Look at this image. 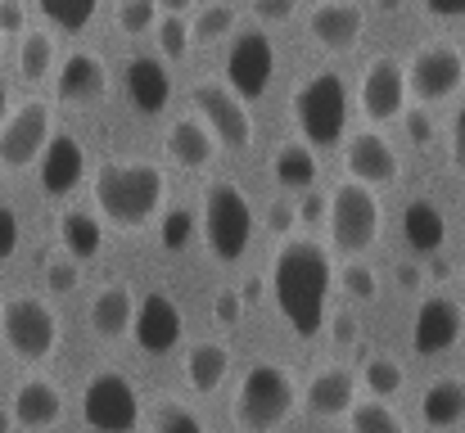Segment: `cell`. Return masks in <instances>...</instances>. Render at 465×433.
I'll return each mask as SVG.
<instances>
[{"label":"cell","mask_w":465,"mask_h":433,"mask_svg":"<svg viewBox=\"0 0 465 433\" xmlns=\"http://www.w3.org/2000/svg\"><path fill=\"white\" fill-rule=\"evenodd\" d=\"M136 343L150 352V357H167V352H176L181 348V339H185V316H181V307H176V298L172 293H163V289H150L145 298H141V307H136Z\"/></svg>","instance_id":"cell-14"},{"label":"cell","mask_w":465,"mask_h":433,"mask_svg":"<svg viewBox=\"0 0 465 433\" xmlns=\"http://www.w3.org/2000/svg\"><path fill=\"white\" fill-rule=\"evenodd\" d=\"M452 162L465 167V104L457 109V118H452Z\"/></svg>","instance_id":"cell-47"},{"label":"cell","mask_w":465,"mask_h":433,"mask_svg":"<svg viewBox=\"0 0 465 433\" xmlns=\"http://www.w3.org/2000/svg\"><path fill=\"white\" fill-rule=\"evenodd\" d=\"M190 235H194V217H190V208H167V212H163V226H158L163 249H185Z\"/></svg>","instance_id":"cell-39"},{"label":"cell","mask_w":465,"mask_h":433,"mask_svg":"<svg viewBox=\"0 0 465 433\" xmlns=\"http://www.w3.org/2000/svg\"><path fill=\"white\" fill-rule=\"evenodd\" d=\"M36 162H41V190L50 199H64V194H73L86 181V149L68 132H54Z\"/></svg>","instance_id":"cell-16"},{"label":"cell","mask_w":465,"mask_h":433,"mask_svg":"<svg viewBox=\"0 0 465 433\" xmlns=\"http://www.w3.org/2000/svg\"><path fill=\"white\" fill-rule=\"evenodd\" d=\"M339 280H343V289L357 298V302H371L375 293H380V276L361 262V258H352V262H343V271H339Z\"/></svg>","instance_id":"cell-38"},{"label":"cell","mask_w":465,"mask_h":433,"mask_svg":"<svg viewBox=\"0 0 465 433\" xmlns=\"http://www.w3.org/2000/svg\"><path fill=\"white\" fill-rule=\"evenodd\" d=\"M272 172H276L281 185H290V190H308L312 181H316V153H312L308 144L285 141L281 149H276V158H272Z\"/></svg>","instance_id":"cell-30"},{"label":"cell","mask_w":465,"mask_h":433,"mask_svg":"<svg viewBox=\"0 0 465 433\" xmlns=\"http://www.w3.org/2000/svg\"><path fill=\"white\" fill-rule=\"evenodd\" d=\"M253 14L258 18H290L294 14V0H253Z\"/></svg>","instance_id":"cell-46"},{"label":"cell","mask_w":465,"mask_h":433,"mask_svg":"<svg viewBox=\"0 0 465 433\" xmlns=\"http://www.w3.org/2000/svg\"><path fill=\"white\" fill-rule=\"evenodd\" d=\"M240 311H244V298H240V289H222V293H217V302H213V316H217V325H235V320H240Z\"/></svg>","instance_id":"cell-42"},{"label":"cell","mask_w":465,"mask_h":433,"mask_svg":"<svg viewBox=\"0 0 465 433\" xmlns=\"http://www.w3.org/2000/svg\"><path fill=\"white\" fill-rule=\"evenodd\" d=\"M299 402V389H294V375L276 361H258L244 370L240 389H235V402H231V416L244 433H272L276 425L290 420Z\"/></svg>","instance_id":"cell-4"},{"label":"cell","mask_w":465,"mask_h":433,"mask_svg":"<svg viewBox=\"0 0 465 433\" xmlns=\"http://www.w3.org/2000/svg\"><path fill=\"white\" fill-rule=\"evenodd\" d=\"M330 325H334V343H352V339H357V320H352L348 311H339Z\"/></svg>","instance_id":"cell-51"},{"label":"cell","mask_w":465,"mask_h":433,"mask_svg":"<svg viewBox=\"0 0 465 433\" xmlns=\"http://www.w3.org/2000/svg\"><path fill=\"white\" fill-rule=\"evenodd\" d=\"M325 208H330V199H325V194H308L294 212H303L299 221H321V217H325Z\"/></svg>","instance_id":"cell-49"},{"label":"cell","mask_w":465,"mask_h":433,"mask_svg":"<svg viewBox=\"0 0 465 433\" xmlns=\"http://www.w3.org/2000/svg\"><path fill=\"white\" fill-rule=\"evenodd\" d=\"M402 235H407V244L416 249V253H439L443 244H448V217L439 212V203H430V199H411L407 203V212H402Z\"/></svg>","instance_id":"cell-24"},{"label":"cell","mask_w":465,"mask_h":433,"mask_svg":"<svg viewBox=\"0 0 465 433\" xmlns=\"http://www.w3.org/2000/svg\"><path fill=\"white\" fill-rule=\"evenodd\" d=\"M325 221H330V240L339 253H348V262L357 253H366L380 235V199L371 185L361 181H339L334 194H330V208H325Z\"/></svg>","instance_id":"cell-7"},{"label":"cell","mask_w":465,"mask_h":433,"mask_svg":"<svg viewBox=\"0 0 465 433\" xmlns=\"http://www.w3.org/2000/svg\"><path fill=\"white\" fill-rule=\"evenodd\" d=\"M402 68H407V95H416L420 109L452 100L465 86V54L457 45H448V41H425V45H416Z\"/></svg>","instance_id":"cell-9"},{"label":"cell","mask_w":465,"mask_h":433,"mask_svg":"<svg viewBox=\"0 0 465 433\" xmlns=\"http://www.w3.org/2000/svg\"><path fill=\"white\" fill-rule=\"evenodd\" d=\"M136 320V302H132V289L127 285H104L91 298V330L100 339H123Z\"/></svg>","instance_id":"cell-25"},{"label":"cell","mask_w":465,"mask_h":433,"mask_svg":"<svg viewBox=\"0 0 465 433\" xmlns=\"http://www.w3.org/2000/svg\"><path fill=\"white\" fill-rule=\"evenodd\" d=\"M294 221H299V212H294L290 203H272V208H267V226H272L276 235H285V231H294Z\"/></svg>","instance_id":"cell-45"},{"label":"cell","mask_w":465,"mask_h":433,"mask_svg":"<svg viewBox=\"0 0 465 433\" xmlns=\"http://www.w3.org/2000/svg\"><path fill=\"white\" fill-rule=\"evenodd\" d=\"M226 370H231V352L222 343H194L185 352V379L194 393H217L226 384Z\"/></svg>","instance_id":"cell-27"},{"label":"cell","mask_w":465,"mask_h":433,"mask_svg":"<svg viewBox=\"0 0 465 433\" xmlns=\"http://www.w3.org/2000/svg\"><path fill=\"white\" fill-rule=\"evenodd\" d=\"M199 231L217 262H240L253 240V203L235 181H208L199 199Z\"/></svg>","instance_id":"cell-3"},{"label":"cell","mask_w":465,"mask_h":433,"mask_svg":"<svg viewBox=\"0 0 465 433\" xmlns=\"http://www.w3.org/2000/svg\"><path fill=\"white\" fill-rule=\"evenodd\" d=\"M59 240H64V253H68L73 262L95 258V253H100V240H104L100 217H91V212H82V208L64 212V217H59Z\"/></svg>","instance_id":"cell-28"},{"label":"cell","mask_w":465,"mask_h":433,"mask_svg":"<svg viewBox=\"0 0 465 433\" xmlns=\"http://www.w3.org/2000/svg\"><path fill=\"white\" fill-rule=\"evenodd\" d=\"M50 136H54L50 104H45V100H23V104L5 118V127H0V167L18 172V167L36 162L41 149L50 144Z\"/></svg>","instance_id":"cell-12"},{"label":"cell","mask_w":465,"mask_h":433,"mask_svg":"<svg viewBox=\"0 0 465 433\" xmlns=\"http://www.w3.org/2000/svg\"><path fill=\"white\" fill-rule=\"evenodd\" d=\"M158 14H163V9H158L154 0H123V5H118V32H123V36H145L158 23Z\"/></svg>","instance_id":"cell-37"},{"label":"cell","mask_w":465,"mask_h":433,"mask_svg":"<svg viewBox=\"0 0 465 433\" xmlns=\"http://www.w3.org/2000/svg\"><path fill=\"white\" fill-rule=\"evenodd\" d=\"M235 23H240V9L235 5H199L194 9V23H190V36L203 41V45H213V41L231 36Z\"/></svg>","instance_id":"cell-32"},{"label":"cell","mask_w":465,"mask_h":433,"mask_svg":"<svg viewBox=\"0 0 465 433\" xmlns=\"http://www.w3.org/2000/svg\"><path fill=\"white\" fill-rule=\"evenodd\" d=\"M294 118H299V132L316 149L343 141V132H348V86H343V77L330 73V68H316L294 91Z\"/></svg>","instance_id":"cell-6"},{"label":"cell","mask_w":465,"mask_h":433,"mask_svg":"<svg viewBox=\"0 0 465 433\" xmlns=\"http://www.w3.org/2000/svg\"><path fill=\"white\" fill-rule=\"evenodd\" d=\"M357 379H361V389H366L375 402H384V398H398V393H402L407 370H402V361H393V357H371Z\"/></svg>","instance_id":"cell-31"},{"label":"cell","mask_w":465,"mask_h":433,"mask_svg":"<svg viewBox=\"0 0 465 433\" xmlns=\"http://www.w3.org/2000/svg\"><path fill=\"white\" fill-rule=\"evenodd\" d=\"M91 194L104 221H114L118 231H145L163 212L167 176L150 158H114L95 172Z\"/></svg>","instance_id":"cell-2"},{"label":"cell","mask_w":465,"mask_h":433,"mask_svg":"<svg viewBox=\"0 0 465 433\" xmlns=\"http://www.w3.org/2000/svg\"><path fill=\"white\" fill-rule=\"evenodd\" d=\"M54 59H59L54 36H50L45 27H27L23 41H18V73H23L27 82H41V77L54 73Z\"/></svg>","instance_id":"cell-29"},{"label":"cell","mask_w":465,"mask_h":433,"mask_svg":"<svg viewBox=\"0 0 465 433\" xmlns=\"http://www.w3.org/2000/svg\"><path fill=\"white\" fill-rule=\"evenodd\" d=\"M9 416H14V425H23V429H54L59 416H64V393H59V384L45 379V375H27V379L14 389V398H9Z\"/></svg>","instance_id":"cell-18"},{"label":"cell","mask_w":465,"mask_h":433,"mask_svg":"<svg viewBox=\"0 0 465 433\" xmlns=\"http://www.w3.org/2000/svg\"><path fill=\"white\" fill-rule=\"evenodd\" d=\"M123 77H127V100L145 118H154V113L167 109V100H172V73H167L163 59H154V54H132Z\"/></svg>","instance_id":"cell-22"},{"label":"cell","mask_w":465,"mask_h":433,"mask_svg":"<svg viewBox=\"0 0 465 433\" xmlns=\"http://www.w3.org/2000/svg\"><path fill=\"white\" fill-rule=\"evenodd\" d=\"M393 280L402 289H420L425 285V271H420L416 262H398V267H393Z\"/></svg>","instance_id":"cell-48"},{"label":"cell","mask_w":465,"mask_h":433,"mask_svg":"<svg viewBox=\"0 0 465 433\" xmlns=\"http://www.w3.org/2000/svg\"><path fill=\"white\" fill-rule=\"evenodd\" d=\"M5 429H9V416H0V433H5Z\"/></svg>","instance_id":"cell-53"},{"label":"cell","mask_w":465,"mask_h":433,"mask_svg":"<svg viewBox=\"0 0 465 433\" xmlns=\"http://www.w3.org/2000/svg\"><path fill=\"white\" fill-rule=\"evenodd\" d=\"M5 118H9V91H5V82H0V127H5Z\"/></svg>","instance_id":"cell-52"},{"label":"cell","mask_w":465,"mask_h":433,"mask_svg":"<svg viewBox=\"0 0 465 433\" xmlns=\"http://www.w3.org/2000/svg\"><path fill=\"white\" fill-rule=\"evenodd\" d=\"M434 18H465V0H425Z\"/></svg>","instance_id":"cell-50"},{"label":"cell","mask_w":465,"mask_h":433,"mask_svg":"<svg viewBox=\"0 0 465 433\" xmlns=\"http://www.w3.org/2000/svg\"><path fill=\"white\" fill-rule=\"evenodd\" d=\"M104 91H109V68H104V59L91 54V50H73V54L64 59L59 77H54V95H59L64 104H91V100H100Z\"/></svg>","instance_id":"cell-21"},{"label":"cell","mask_w":465,"mask_h":433,"mask_svg":"<svg viewBox=\"0 0 465 433\" xmlns=\"http://www.w3.org/2000/svg\"><path fill=\"white\" fill-rule=\"evenodd\" d=\"M334 289V267L325 244L316 240H285L272 262V302L281 307L285 325L299 339H316L325 330V307Z\"/></svg>","instance_id":"cell-1"},{"label":"cell","mask_w":465,"mask_h":433,"mask_svg":"<svg viewBox=\"0 0 465 433\" xmlns=\"http://www.w3.org/2000/svg\"><path fill=\"white\" fill-rule=\"evenodd\" d=\"M150 433H208V429H203V420H199L185 402L163 398V402L154 407V429Z\"/></svg>","instance_id":"cell-36"},{"label":"cell","mask_w":465,"mask_h":433,"mask_svg":"<svg viewBox=\"0 0 465 433\" xmlns=\"http://www.w3.org/2000/svg\"><path fill=\"white\" fill-rule=\"evenodd\" d=\"M154 36H158V50H163L167 59H185V54H190V23H185V14H181V9L158 14Z\"/></svg>","instance_id":"cell-35"},{"label":"cell","mask_w":465,"mask_h":433,"mask_svg":"<svg viewBox=\"0 0 465 433\" xmlns=\"http://www.w3.org/2000/svg\"><path fill=\"white\" fill-rule=\"evenodd\" d=\"M402 123H407V136H411L416 144L434 141V118H430V109H407V113H402Z\"/></svg>","instance_id":"cell-43"},{"label":"cell","mask_w":465,"mask_h":433,"mask_svg":"<svg viewBox=\"0 0 465 433\" xmlns=\"http://www.w3.org/2000/svg\"><path fill=\"white\" fill-rule=\"evenodd\" d=\"M420 416L430 429H452L465 420V379H434L420 398Z\"/></svg>","instance_id":"cell-26"},{"label":"cell","mask_w":465,"mask_h":433,"mask_svg":"<svg viewBox=\"0 0 465 433\" xmlns=\"http://www.w3.org/2000/svg\"><path fill=\"white\" fill-rule=\"evenodd\" d=\"M272 73H276V45L262 27H244L231 36V50H226V91L235 100H262L267 86H272Z\"/></svg>","instance_id":"cell-10"},{"label":"cell","mask_w":465,"mask_h":433,"mask_svg":"<svg viewBox=\"0 0 465 433\" xmlns=\"http://www.w3.org/2000/svg\"><path fill=\"white\" fill-rule=\"evenodd\" d=\"M41 14H45L50 27L82 32V27H91V18H95V0H41Z\"/></svg>","instance_id":"cell-34"},{"label":"cell","mask_w":465,"mask_h":433,"mask_svg":"<svg viewBox=\"0 0 465 433\" xmlns=\"http://www.w3.org/2000/svg\"><path fill=\"white\" fill-rule=\"evenodd\" d=\"M357 100H361V113H366L371 123L402 118V113H407V68H402L393 54H375V59L361 68Z\"/></svg>","instance_id":"cell-13"},{"label":"cell","mask_w":465,"mask_h":433,"mask_svg":"<svg viewBox=\"0 0 465 433\" xmlns=\"http://www.w3.org/2000/svg\"><path fill=\"white\" fill-rule=\"evenodd\" d=\"M77 280H82V267H77L68 253H59V258H50V262H45V289L68 293V289H77Z\"/></svg>","instance_id":"cell-40"},{"label":"cell","mask_w":465,"mask_h":433,"mask_svg":"<svg viewBox=\"0 0 465 433\" xmlns=\"http://www.w3.org/2000/svg\"><path fill=\"white\" fill-rule=\"evenodd\" d=\"M357 393H361V379H357L348 366H325V370H316L308 379L303 402H308L312 416L334 420V416H348V411L357 407Z\"/></svg>","instance_id":"cell-20"},{"label":"cell","mask_w":465,"mask_h":433,"mask_svg":"<svg viewBox=\"0 0 465 433\" xmlns=\"http://www.w3.org/2000/svg\"><path fill=\"white\" fill-rule=\"evenodd\" d=\"M0 339L18 361L36 366L59 348V316L36 293H9L0 302Z\"/></svg>","instance_id":"cell-5"},{"label":"cell","mask_w":465,"mask_h":433,"mask_svg":"<svg viewBox=\"0 0 465 433\" xmlns=\"http://www.w3.org/2000/svg\"><path fill=\"white\" fill-rule=\"evenodd\" d=\"M18 240H23V231H18V212L0 203V262H9V258L18 253Z\"/></svg>","instance_id":"cell-41"},{"label":"cell","mask_w":465,"mask_h":433,"mask_svg":"<svg viewBox=\"0 0 465 433\" xmlns=\"http://www.w3.org/2000/svg\"><path fill=\"white\" fill-rule=\"evenodd\" d=\"M343 162H348V176L371 185V190L398 181V153L380 132H357L352 141L343 144Z\"/></svg>","instance_id":"cell-17"},{"label":"cell","mask_w":465,"mask_h":433,"mask_svg":"<svg viewBox=\"0 0 465 433\" xmlns=\"http://www.w3.org/2000/svg\"><path fill=\"white\" fill-rule=\"evenodd\" d=\"M308 32L312 41L325 45V50H352L361 41V32H366V14L352 0H325V5H316L308 14Z\"/></svg>","instance_id":"cell-19"},{"label":"cell","mask_w":465,"mask_h":433,"mask_svg":"<svg viewBox=\"0 0 465 433\" xmlns=\"http://www.w3.org/2000/svg\"><path fill=\"white\" fill-rule=\"evenodd\" d=\"M348 420H352V433H407L402 429V416L389 402H375V398L357 402L348 411Z\"/></svg>","instance_id":"cell-33"},{"label":"cell","mask_w":465,"mask_h":433,"mask_svg":"<svg viewBox=\"0 0 465 433\" xmlns=\"http://www.w3.org/2000/svg\"><path fill=\"white\" fill-rule=\"evenodd\" d=\"M465 330V311L448 298V293H430L420 307H416V325H411V343H416V352H425V357H439V352H448L457 339H461Z\"/></svg>","instance_id":"cell-15"},{"label":"cell","mask_w":465,"mask_h":433,"mask_svg":"<svg viewBox=\"0 0 465 433\" xmlns=\"http://www.w3.org/2000/svg\"><path fill=\"white\" fill-rule=\"evenodd\" d=\"M190 104H194V118L213 132L217 144H226V149H249L253 144V118H249L244 100H235L226 86L199 82L190 91Z\"/></svg>","instance_id":"cell-11"},{"label":"cell","mask_w":465,"mask_h":433,"mask_svg":"<svg viewBox=\"0 0 465 433\" xmlns=\"http://www.w3.org/2000/svg\"><path fill=\"white\" fill-rule=\"evenodd\" d=\"M163 144H167V158L176 167H185V172H199V167H208L217 158V141H213V132L199 118H176L167 127V141Z\"/></svg>","instance_id":"cell-23"},{"label":"cell","mask_w":465,"mask_h":433,"mask_svg":"<svg viewBox=\"0 0 465 433\" xmlns=\"http://www.w3.org/2000/svg\"><path fill=\"white\" fill-rule=\"evenodd\" d=\"M0 32H27V9L18 0H0Z\"/></svg>","instance_id":"cell-44"},{"label":"cell","mask_w":465,"mask_h":433,"mask_svg":"<svg viewBox=\"0 0 465 433\" xmlns=\"http://www.w3.org/2000/svg\"><path fill=\"white\" fill-rule=\"evenodd\" d=\"M82 420L100 433H132L141 425V393L123 370H95L82 389Z\"/></svg>","instance_id":"cell-8"}]
</instances>
